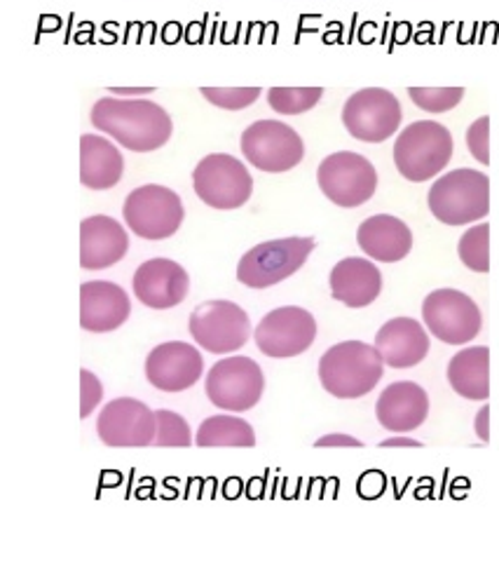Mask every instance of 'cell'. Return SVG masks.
I'll list each match as a JSON object with an SVG mask.
<instances>
[{
    "label": "cell",
    "mask_w": 499,
    "mask_h": 561,
    "mask_svg": "<svg viewBox=\"0 0 499 561\" xmlns=\"http://www.w3.org/2000/svg\"><path fill=\"white\" fill-rule=\"evenodd\" d=\"M92 125L106 131L127 151L153 153L172 139V115L148 99L104 96L92 106Z\"/></svg>",
    "instance_id": "1"
},
{
    "label": "cell",
    "mask_w": 499,
    "mask_h": 561,
    "mask_svg": "<svg viewBox=\"0 0 499 561\" xmlns=\"http://www.w3.org/2000/svg\"><path fill=\"white\" fill-rule=\"evenodd\" d=\"M104 398V386L90 369H80V419H90Z\"/></svg>",
    "instance_id": "33"
},
{
    "label": "cell",
    "mask_w": 499,
    "mask_h": 561,
    "mask_svg": "<svg viewBox=\"0 0 499 561\" xmlns=\"http://www.w3.org/2000/svg\"><path fill=\"white\" fill-rule=\"evenodd\" d=\"M453 151L455 144L451 129L434 121H418L396 137L394 164L404 179L422 184L448 168Z\"/></svg>",
    "instance_id": "4"
},
{
    "label": "cell",
    "mask_w": 499,
    "mask_h": 561,
    "mask_svg": "<svg viewBox=\"0 0 499 561\" xmlns=\"http://www.w3.org/2000/svg\"><path fill=\"white\" fill-rule=\"evenodd\" d=\"M427 205L445 226H467L486 219L490 211V179L469 168L448 172L429 188Z\"/></svg>",
    "instance_id": "3"
},
{
    "label": "cell",
    "mask_w": 499,
    "mask_h": 561,
    "mask_svg": "<svg viewBox=\"0 0 499 561\" xmlns=\"http://www.w3.org/2000/svg\"><path fill=\"white\" fill-rule=\"evenodd\" d=\"M123 217L135 236L143 240H166L181 228L186 209L172 188L146 184L127 195Z\"/></svg>",
    "instance_id": "6"
},
{
    "label": "cell",
    "mask_w": 499,
    "mask_h": 561,
    "mask_svg": "<svg viewBox=\"0 0 499 561\" xmlns=\"http://www.w3.org/2000/svg\"><path fill=\"white\" fill-rule=\"evenodd\" d=\"M467 146L480 164H490V118L484 115L467 129Z\"/></svg>",
    "instance_id": "32"
},
{
    "label": "cell",
    "mask_w": 499,
    "mask_h": 561,
    "mask_svg": "<svg viewBox=\"0 0 499 561\" xmlns=\"http://www.w3.org/2000/svg\"><path fill=\"white\" fill-rule=\"evenodd\" d=\"M385 374V362L375 345L343 341L320 359L322 388L338 400H359L369 394Z\"/></svg>",
    "instance_id": "2"
},
{
    "label": "cell",
    "mask_w": 499,
    "mask_h": 561,
    "mask_svg": "<svg viewBox=\"0 0 499 561\" xmlns=\"http://www.w3.org/2000/svg\"><path fill=\"white\" fill-rule=\"evenodd\" d=\"M158 435L153 447H176V449H188L193 444L190 437V425L188 421L178 416L176 411L170 409H158Z\"/></svg>",
    "instance_id": "29"
},
{
    "label": "cell",
    "mask_w": 499,
    "mask_h": 561,
    "mask_svg": "<svg viewBox=\"0 0 499 561\" xmlns=\"http://www.w3.org/2000/svg\"><path fill=\"white\" fill-rule=\"evenodd\" d=\"M474 431H476V435H478L480 442H484V444L490 442V407H488V404L476 414V419H474Z\"/></svg>",
    "instance_id": "35"
},
{
    "label": "cell",
    "mask_w": 499,
    "mask_h": 561,
    "mask_svg": "<svg viewBox=\"0 0 499 561\" xmlns=\"http://www.w3.org/2000/svg\"><path fill=\"white\" fill-rule=\"evenodd\" d=\"M460 261L474 273L490 271V226L480 224L472 226L467 233L460 238L457 244Z\"/></svg>",
    "instance_id": "27"
},
{
    "label": "cell",
    "mask_w": 499,
    "mask_h": 561,
    "mask_svg": "<svg viewBox=\"0 0 499 561\" xmlns=\"http://www.w3.org/2000/svg\"><path fill=\"white\" fill-rule=\"evenodd\" d=\"M380 447L382 449H420L422 442L406 437V435H396V437H390V439H382Z\"/></svg>",
    "instance_id": "36"
},
{
    "label": "cell",
    "mask_w": 499,
    "mask_h": 561,
    "mask_svg": "<svg viewBox=\"0 0 499 561\" xmlns=\"http://www.w3.org/2000/svg\"><path fill=\"white\" fill-rule=\"evenodd\" d=\"M125 158L106 137H80V184L92 191H108L123 179Z\"/></svg>",
    "instance_id": "24"
},
{
    "label": "cell",
    "mask_w": 499,
    "mask_h": 561,
    "mask_svg": "<svg viewBox=\"0 0 499 561\" xmlns=\"http://www.w3.org/2000/svg\"><path fill=\"white\" fill-rule=\"evenodd\" d=\"M324 96V88H270L268 102L272 111L281 115H301L317 106Z\"/></svg>",
    "instance_id": "28"
},
{
    "label": "cell",
    "mask_w": 499,
    "mask_h": 561,
    "mask_svg": "<svg viewBox=\"0 0 499 561\" xmlns=\"http://www.w3.org/2000/svg\"><path fill=\"white\" fill-rule=\"evenodd\" d=\"M131 312L127 291L106 279H94L80 287V327L92 334L120 329Z\"/></svg>",
    "instance_id": "18"
},
{
    "label": "cell",
    "mask_w": 499,
    "mask_h": 561,
    "mask_svg": "<svg viewBox=\"0 0 499 561\" xmlns=\"http://www.w3.org/2000/svg\"><path fill=\"white\" fill-rule=\"evenodd\" d=\"M129 252V236L113 217H88L80 224V266L85 271H104L115 266Z\"/></svg>",
    "instance_id": "19"
},
{
    "label": "cell",
    "mask_w": 499,
    "mask_h": 561,
    "mask_svg": "<svg viewBox=\"0 0 499 561\" xmlns=\"http://www.w3.org/2000/svg\"><path fill=\"white\" fill-rule=\"evenodd\" d=\"M199 449H219V447H235V449H254L256 433L244 419L237 416H211L202 421L195 437Z\"/></svg>",
    "instance_id": "26"
},
{
    "label": "cell",
    "mask_w": 499,
    "mask_h": 561,
    "mask_svg": "<svg viewBox=\"0 0 499 561\" xmlns=\"http://www.w3.org/2000/svg\"><path fill=\"white\" fill-rule=\"evenodd\" d=\"M193 186L207 207L240 209L254 193V179L235 156L211 153L197 162Z\"/></svg>",
    "instance_id": "8"
},
{
    "label": "cell",
    "mask_w": 499,
    "mask_h": 561,
    "mask_svg": "<svg viewBox=\"0 0 499 561\" xmlns=\"http://www.w3.org/2000/svg\"><path fill=\"white\" fill-rule=\"evenodd\" d=\"M375 348L387 367L410 369L429 355V334L418 320L394 318L380 327Z\"/></svg>",
    "instance_id": "21"
},
{
    "label": "cell",
    "mask_w": 499,
    "mask_h": 561,
    "mask_svg": "<svg viewBox=\"0 0 499 561\" xmlns=\"http://www.w3.org/2000/svg\"><path fill=\"white\" fill-rule=\"evenodd\" d=\"M209 104L225 111H242L258 102L260 88H202L199 90Z\"/></svg>",
    "instance_id": "31"
},
{
    "label": "cell",
    "mask_w": 499,
    "mask_h": 561,
    "mask_svg": "<svg viewBox=\"0 0 499 561\" xmlns=\"http://www.w3.org/2000/svg\"><path fill=\"white\" fill-rule=\"evenodd\" d=\"M314 238H281L256 244L237 263V279L252 289H268L285 283L305 266L314 252Z\"/></svg>",
    "instance_id": "5"
},
{
    "label": "cell",
    "mask_w": 499,
    "mask_h": 561,
    "mask_svg": "<svg viewBox=\"0 0 499 561\" xmlns=\"http://www.w3.org/2000/svg\"><path fill=\"white\" fill-rule=\"evenodd\" d=\"M333 299L347 308L371 306L382 291V273L369 259L347 256L336 263L328 277Z\"/></svg>",
    "instance_id": "22"
},
{
    "label": "cell",
    "mask_w": 499,
    "mask_h": 561,
    "mask_svg": "<svg viewBox=\"0 0 499 561\" xmlns=\"http://www.w3.org/2000/svg\"><path fill=\"white\" fill-rule=\"evenodd\" d=\"M448 383L464 400L488 402L490 398V351L486 345L464 348L448 362Z\"/></svg>",
    "instance_id": "25"
},
{
    "label": "cell",
    "mask_w": 499,
    "mask_h": 561,
    "mask_svg": "<svg viewBox=\"0 0 499 561\" xmlns=\"http://www.w3.org/2000/svg\"><path fill=\"white\" fill-rule=\"evenodd\" d=\"M375 416L387 433L406 435L418 431L429 416V394L413 381L392 383L378 398Z\"/></svg>",
    "instance_id": "20"
},
{
    "label": "cell",
    "mask_w": 499,
    "mask_h": 561,
    "mask_svg": "<svg viewBox=\"0 0 499 561\" xmlns=\"http://www.w3.org/2000/svg\"><path fill=\"white\" fill-rule=\"evenodd\" d=\"M131 287H135V296L143 306L166 310L176 308L186 299L190 277L186 268L172 259H151L137 268Z\"/></svg>",
    "instance_id": "17"
},
{
    "label": "cell",
    "mask_w": 499,
    "mask_h": 561,
    "mask_svg": "<svg viewBox=\"0 0 499 561\" xmlns=\"http://www.w3.org/2000/svg\"><path fill=\"white\" fill-rule=\"evenodd\" d=\"M314 447L317 449H330V447H349V449H361L363 442L352 437V435H345V433H330L324 435L322 439L314 442Z\"/></svg>",
    "instance_id": "34"
},
{
    "label": "cell",
    "mask_w": 499,
    "mask_h": 561,
    "mask_svg": "<svg viewBox=\"0 0 499 561\" xmlns=\"http://www.w3.org/2000/svg\"><path fill=\"white\" fill-rule=\"evenodd\" d=\"M190 336L213 355L237 353L252 339V320L232 301H205L190 312Z\"/></svg>",
    "instance_id": "9"
},
{
    "label": "cell",
    "mask_w": 499,
    "mask_h": 561,
    "mask_svg": "<svg viewBox=\"0 0 499 561\" xmlns=\"http://www.w3.org/2000/svg\"><path fill=\"white\" fill-rule=\"evenodd\" d=\"M357 242L369 259L396 263L410 254L413 233L402 219L392 217V214H375L359 226Z\"/></svg>",
    "instance_id": "23"
},
{
    "label": "cell",
    "mask_w": 499,
    "mask_h": 561,
    "mask_svg": "<svg viewBox=\"0 0 499 561\" xmlns=\"http://www.w3.org/2000/svg\"><path fill=\"white\" fill-rule=\"evenodd\" d=\"M96 433L106 447L146 449L153 447L155 442L158 416L141 400L118 398L102 409L96 421Z\"/></svg>",
    "instance_id": "15"
},
{
    "label": "cell",
    "mask_w": 499,
    "mask_h": 561,
    "mask_svg": "<svg viewBox=\"0 0 499 561\" xmlns=\"http://www.w3.org/2000/svg\"><path fill=\"white\" fill-rule=\"evenodd\" d=\"M317 339V320L310 310L285 306L268 312L254 332L256 348L272 359L303 355Z\"/></svg>",
    "instance_id": "14"
},
{
    "label": "cell",
    "mask_w": 499,
    "mask_h": 561,
    "mask_svg": "<svg viewBox=\"0 0 499 561\" xmlns=\"http://www.w3.org/2000/svg\"><path fill=\"white\" fill-rule=\"evenodd\" d=\"M422 320L429 334L448 343L464 345L474 341L484 327L478 304L460 289H437L422 301Z\"/></svg>",
    "instance_id": "11"
},
{
    "label": "cell",
    "mask_w": 499,
    "mask_h": 561,
    "mask_svg": "<svg viewBox=\"0 0 499 561\" xmlns=\"http://www.w3.org/2000/svg\"><path fill=\"white\" fill-rule=\"evenodd\" d=\"M155 92V88H139V90H125V88H115L111 90V94H151Z\"/></svg>",
    "instance_id": "37"
},
{
    "label": "cell",
    "mask_w": 499,
    "mask_h": 561,
    "mask_svg": "<svg viewBox=\"0 0 499 561\" xmlns=\"http://www.w3.org/2000/svg\"><path fill=\"white\" fill-rule=\"evenodd\" d=\"M205 374V357L195 345L183 341L162 343L146 357L148 383L160 392H183L193 388Z\"/></svg>",
    "instance_id": "16"
},
{
    "label": "cell",
    "mask_w": 499,
    "mask_h": 561,
    "mask_svg": "<svg viewBox=\"0 0 499 561\" xmlns=\"http://www.w3.org/2000/svg\"><path fill=\"white\" fill-rule=\"evenodd\" d=\"M408 96L427 113H448L464 99V88H408Z\"/></svg>",
    "instance_id": "30"
},
{
    "label": "cell",
    "mask_w": 499,
    "mask_h": 561,
    "mask_svg": "<svg viewBox=\"0 0 499 561\" xmlns=\"http://www.w3.org/2000/svg\"><path fill=\"white\" fill-rule=\"evenodd\" d=\"M242 153L256 170L268 174L289 172L305 158L301 135L287 123L258 121L248 125L242 135Z\"/></svg>",
    "instance_id": "10"
},
{
    "label": "cell",
    "mask_w": 499,
    "mask_h": 561,
    "mask_svg": "<svg viewBox=\"0 0 499 561\" xmlns=\"http://www.w3.org/2000/svg\"><path fill=\"white\" fill-rule=\"evenodd\" d=\"M205 386L213 407L242 414L260 402L265 376L252 357H223L209 369Z\"/></svg>",
    "instance_id": "12"
},
{
    "label": "cell",
    "mask_w": 499,
    "mask_h": 561,
    "mask_svg": "<svg viewBox=\"0 0 499 561\" xmlns=\"http://www.w3.org/2000/svg\"><path fill=\"white\" fill-rule=\"evenodd\" d=\"M404 111L398 99L382 88L355 92L343 106V125L359 141L382 144L402 125Z\"/></svg>",
    "instance_id": "13"
},
{
    "label": "cell",
    "mask_w": 499,
    "mask_h": 561,
    "mask_svg": "<svg viewBox=\"0 0 499 561\" xmlns=\"http://www.w3.org/2000/svg\"><path fill=\"white\" fill-rule=\"evenodd\" d=\"M317 184L336 207L357 209L375 195L378 172L369 158L352 151H338L322 160Z\"/></svg>",
    "instance_id": "7"
}]
</instances>
